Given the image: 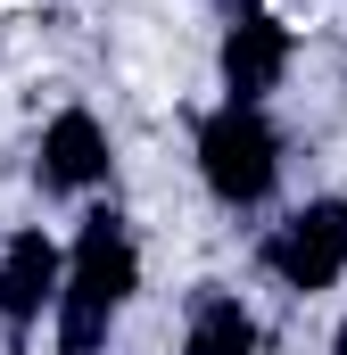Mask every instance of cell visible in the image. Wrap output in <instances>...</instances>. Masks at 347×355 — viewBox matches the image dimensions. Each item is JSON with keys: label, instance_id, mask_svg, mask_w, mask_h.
Returning a JSON list of instances; mask_svg holds the SVG:
<instances>
[{"label": "cell", "instance_id": "cell-5", "mask_svg": "<svg viewBox=\"0 0 347 355\" xmlns=\"http://www.w3.org/2000/svg\"><path fill=\"white\" fill-rule=\"evenodd\" d=\"M58 281H67V265H58L50 232H17L8 257H0V314H8V331H25V322L58 297Z\"/></svg>", "mask_w": 347, "mask_h": 355}, {"label": "cell", "instance_id": "cell-2", "mask_svg": "<svg viewBox=\"0 0 347 355\" xmlns=\"http://www.w3.org/2000/svg\"><path fill=\"white\" fill-rule=\"evenodd\" d=\"M198 174L207 190L223 198V207H257L273 174H281V141H273V124H264L257 107H215L207 124H198Z\"/></svg>", "mask_w": 347, "mask_h": 355}, {"label": "cell", "instance_id": "cell-7", "mask_svg": "<svg viewBox=\"0 0 347 355\" xmlns=\"http://www.w3.org/2000/svg\"><path fill=\"white\" fill-rule=\"evenodd\" d=\"M190 355H257V322L240 297H207L190 322Z\"/></svg>", "mask_w": 347, "mask_h": 355}, {"label": "cell", "instance_id": "cell-6", "mask_svg": "<svg viewBox=\"0 0 347 355\" xmlns=\"http://www.w3.org/2000/svg\"><path fill=\"white\" fill-rule=\"evenodd\" d=\"M99 174H108V132H99V116L67 107V116L42 132V182H58V190H91Z\"/></svg>", "mask_w": 347, "mask_h": 355}, {"label": "cell", "instance_id": "cell-1", "mask_svg": "<svg viewBox=\"0 0 347 355\" xmlns=\"http://www.w3.org/2000/svg\"><path fill=\"white\" fill-rule=\"evenodd\" d=\"M141 281V257L124 240L116 215H83V240H75V265H67V289H58V347L67 355H99L116 306L133 297Z\"/></svg>", "mask_w": 347, "mask_h": 355}, {"label": "cell", "instance_id": "cell-3", "mask_svg": "<svg viewBox=\"0 0 347 355\" xmlns=\"http://www.w3.org/2000/svg\"><path fill=\"white\" fill-rule=\"evenodd\" d=\"M264 265L281 272L289 289H331V281L347 272V198L298 207V215L264 240Z\"/></svg>", "mask_w": 347, "mask_h": 355}, {"label": "cell", "instance_id": "cell-4", "mask_svg": "<svg viewBox=\"0 0 347 355\" xmlns=\"http://www.w3.org/2000/svg\"><path fill=\"white\" fill-rule=\"evenodd\" d=\"M281 67H289V25H273L257 8H240V25L223 33V83L240 107H257L264 91L281 83Z\"/></svg>", "mask_w": 347, "mask_h": 355}, {"label": "cell", "instance_id": "cell-8", "mask_svg": "<svg viewBox=\"0 0 347 355\" xmlns=\"http://www.w3.org/2000/svg\"><path fill=\"white\" fill-rule=\"evenodd\" d=\"M339 355H347V322H339Z\"/></svg>", "mask_w": 347, "mask_h": 355}]
</instances>
